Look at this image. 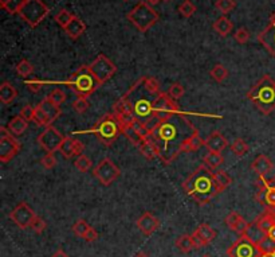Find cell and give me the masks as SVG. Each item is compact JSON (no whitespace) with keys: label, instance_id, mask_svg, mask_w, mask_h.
<instances>
[{"label":"cell","instance_id":"obj_1","mask_svg":"<svg viewBox=\"0 0 275 257\" xmlns=\"http://www.w3.org/2000/svg\"><path fill=\"white\" fill-rule=\"evenodd\" d=\"M180 112L177 103L162 92L156 78L148 76L137 80L113 105V113L121 123H138L148 133L157 123Z\"/></svg>","mask_w":275,"mask_h":257},{"label":"cell","instance_id":"obj_2","mask_svg":"<svg viewBox=\"0 0 275 257\" xmlns=\"http://www.w3.org/2000/svg\"><path fill=\"white\" fill-rule=\"evenodd\" d=\"M199 129L188 119V113H175L168 116L152 128L145 139L151 140L158 151V159L164 164H171L181 152L189 139Z\"/></svg>","mask_w":275,"mask_h":257},{"label":"cell","instance_id":"obj_3","mask_svg":"<svg viewBox=\"0 0 275 257\" xmlns=\"http://www.w3.org/2000/svg\"><path fill=\"white\" fill-rule=\"evenodd\" d=\"M181 189L187 195L194 198L200 206L211 202L221 193L215 181L214 170L207 167L204 163L200 164L194 172H191V175L181 183Z\"/></svg>","mask_w":275,"mask_h":257},{"label":"cell","instance_id":"obj_4","mask_svg":"<svg viewBox=\"0 0 275 257\" xmlns=\"http://www.w3.org/2000/svg\"><path fill=\"white\" fill-rule=\"evenodd\" d=\"M247 100L263 115H270L275 110V78L264 74L247 93Z\"/></svg>","mask_w":275,"mask_h":257},{"label":"cell","instance_id":"obj_5","mask_svg":"<svg viewBox=\"0 0 275 257\" xmlns=\"http://www.w3.org/2000/svg\"><path fill=\"white\" fill-rule=\"evenodd\" d=\"M79 133H93L97 136L98 140L102 144L110 147L118 139L119 135H122L121 121L114 113H108V115L102 116L93 128L86 129V131H77L73 135H79Z\"/></svg>","mask_w":275,"mask_h":257},{"label":"cell","instance_id":"obj_6","mask_svg":"<svg viewBox=\"0 0 275 257\" xmlns=\"http://www.w3.org/2000/svg\"><path fill=\"white\" fill-rule=\"evenodd\" d=\"M65 84L78 97H86V99L101 86V84L93 74L89 65H82L81 67H78Z\"/></svg>","mask_w":275,"mask_h":257},{"label":"cell","instance_id":"obj_7","mask_svg":"<svg viewBox=\"0 0 275 257\" xmlns=\"http://www.w3.org/2000/svg\"><path fill=\"white\" fill-rule=\"evenodd\" d=\"M158 12L151 6L149 3H146L145 0H142L140 3H137L128 14L126 19L132 22L138 31L146 33L149 28H152L157 22H158Z\"/></svg>","mask_w":275,"mask_h":257},{"label":"cell","instance_id":"obj_8","mask_svg":"<svg viewBox=\"0 0 275 257\" xmlns=\"http://www.w3.org/2000/svg\"><path fill=\"white\" fill-rule=\"evenodd\" d=\"M50 8L43 0H24L19 17L27 23L30 27H38L43 19L49 17Z\"/></svg>","mask_w":275,"mask_h":257},{"label":"cell","instance_id":"obj_9","mask_svg":"<svg viewBox=\"0 0 275 257\" xmlns=\"http://www.w3.org/2000/svg\"><path fill=\"white\" fill-rule=\"evenodd\" d=\"M93 175L102 186H110L121 175V170L114 164L112 159L105 158L93 170Z\"/></svg>","mask_w":275,"mask_h":257},{"label":"cell","instance_id":"obj_10","mask_svg":"<svg viewBox=\"0 0 275 257\" xmlns=\"http://www.w3.org/2000/svg\"><path fill=\"white\" fill-rule=\"evenodd\" d=\"M228 257H260L262 253L259 251L258 244L251 240L247 235L239 236L234 244L227 249Z\"/></svg>","mask_w":275,"mask_h":257},{"label":"cell","instance_id":"obj_11","mask_svg":"<svg viewBox=\"0 0 275 257\" xmlns=\"http://www.w3.org/2000/svg\"><path fill=\"white\" fill-rule=\"evenodd\" d=\"M89 66H90V70L93 71V74L96 76V78L99 81L101 85L108 82L117 73V66L114 65L105 54L98 55Z\"/></svg>","mask_w":275,"mask_h":257},{"label":"cell","instance_id":"obj_12","mask_svg":"<svg viewBox=\"0 0 275 257\" xmlns=\"http://www.w3.org/2000/svg\"><path fill=\"white\" fill-rule=\"evenodd\" d=\"M65 136L53 126L44 128L43 132L38 136V143L46 152L55 153L59 151L60 144L63 142Z\"/></svg>","mask_w":275,"mask_h":257},{"label":"cell","instance_id":"obj_13","mask_svg":"<svg viewBox=\"0 0 275 257\" xmlns=\"http://www.w3.org/2000/svg\"><path fill=\"white\" fill-rule=\"evenodd\" d=\"M35 217H37L35 212L26 202H20L19 205H17V208L10 213V219L14 221L20 229L30 228Z\"/></svg>","mask_w":275,"mask_h":257},{"label":"cell","instance_id":"obj_14","mask_svg":"<svg viewBox=\"0 0 275 257\" xmlns=\"http://www.w3.org/2000/svg\"><path fill=\"white\" fill-rule=\"evenodd\" d=\"M259 43L269 51V54L275 58V12L271 14L267 26L258 34Z\"/></svg>","mask_w":275,"mask_h":257},{"label":"cell","instance_id":"obj_15","mask_svg":"<svg viewBox=\"0 0 275 257\" xmlns=\"http://www.w3.org/2000/svg\"><path fill=\"white\" fill-rule=\"evenodd\" d=\"M19 151H20V143L12 135L0 139V160L3 163H8L11 159L17 156Z\"/></svg>","mask_w":275,"mask_h":257},{"label":"cell","instance_id":"obj_16","mask_svg":"<svg viewBox=\"0 0 275 257\" xmlns=\"http://www.w3.org/2000/svg\"><path fill=\"white\" fill-rule=\"evenodd\" d=\"M136 224H137V228L140 229V232L142 235L151 236L158 229L160 221H158V218H157L156 215H153V214L149 213V212H145V213H142L140 217H138Z\"/></svg>","mask_w":275,"mask_h":257},{"label":"cell","instance_id":"obj_17","mask_svg":"<svg viewBox=\"0 0 275 257\" xmlns=\"http://www.w3.org/2000/svg\"><path fill=\"white\" fill-rule=\"evenodd\" d=\"M60 155L66 159H71L73 156H79L83 152V144L74 137L65 136L59 148Z\"/></svg>","mask_w":275,"mask_h":257},{"label":"cell","instance_id":"obj_18","mask_svg":"<svg viewBox=\"0 0 275 257\" xmlns=\"http://www.w3.org/2000/svg\"><path fill=\"white\" fill-rule=\"evenodd\" d=\"M226 225L232 230L235 232L239 236L246 235L247 233L248 228H250V224H248L246 219L243 218L242 215L236 212H231L226 217Z\"/></svg>","mask_w":275,"mask_h":257},{"label":"cell","instance_id":"obj_19","mask_svg":"<svg viewBox=\"0 0 275 257\" xmlns=\"http://www.w3.org/2000/svg\"><path fill=\"white\" fill-rule=\"evenodd\" d=\"M273 169H274V163L266 155H259L251 163V170L258 176H267L273 171Z\"/></svg>","mask_w":275,"mask_h":257},{"label":"cell","instance_id":"obj_20","mask_svg":"<svg viewBox=\"0 0 275 257\" xmlns=\"http://www.w3.org/2000/svg\"><path fill=\"white\" fill-rule=\"evenodd\" d=\"M204 146L208 151H215V152H221L224 151L228 146L227 139L221 135L219 131L211 132L210 136L204 140Z\"/></svg>","mask_w":275,"mask_h":257},{"label":"cell","instance_id":"obj_21","mask_svg":"<svg viewBox=\"0 0 275 257\" xmlns=\"http://www.w3.org/2000/svg\"><path fill=\"white\" fill-rule=\"evenodd\" d=\"M86 31V24L82 21L81 18H78L74 15V18L71 19V22L66 26L65 33L70 37L71 39H78L83 33Z\"/></svg>","mask_w":275,"mask_h":257},{"label":"cell","instance_id":"obj_22","mask_svg":"<svg viewBox=\"0 0 275 257\" xmlns=\"http://www.w3.org/2000/svg\"><path fill=\"white\" fill-rule=\"evenodd\" d=\"M121 132L132 144H135L137 147H140V144L144 142L145 137L141 135L140 132L136 129V127L130 123H121Z\"/></svg>","mask_w":275,"mask_h":257},{"label":"cell","instance_id":"obj_23","mask_svg":"<svg viewBox=\"0 0 275 257\" xmlns=\"http://www.w3.org/2000/svg\"><path fill=\"white\" fill-rule=\"evenodd\" d=\"M18 97V90L11 82L4 81L0 85V101L3 104H12Z\"/></svg>","mask_w":275,"mask_h":257},{"label":"cell","instance_id":"obj_24","mask_svg":"<svg viewBox=\"0 0 275 257\" xmlns=\"http://www.w3.org/2000/svg\"><path fill=\"white\" fill-rule=\"evenodd\" d=\"M7 128L10 129V132H11L12 135L20 136L28 128V121L24 120L22 116H15V117H12L11 120L8 121Z\"/></svg>","mask_w":275,"mask_h":257},{"label":"cell","instance_id":"obj_25","mask_svg":"<svg viewBox=\"0 0 275 257\" xmlns=\"http://www.w3.org/2000/svg\"><path fill=\"white\" fill-rule=\"evenodd\" d=\"M39 107H40V108H42V109H43L47 115H49V117L51 119V120H53V123H54V121L57 120L60 115H62L60 105L53 103L49 97H46V99L42 100V101L39 103Z\"/></svg>","mask_w":275,"mask_h":257},{"label":"cell","instance_id":"obj_26","mask_svg":"<svg viewBox=\"0 0 275 257\" xmlns=\"http://www.w3.org/2000/svg\"><path fill=\"white\" fill-rule=\"evenodd\" d=\"M212 28H214L220 37H227V35L232 31L234 24H232V22L228 19V18L223 15V17L217 18L215 22H214Z\"/></svg>","mask_w":275,"mask_h":257},{"label":"cell","instance_id":"obj_27","mask_svg":"<svg viewBox=\"0 0 275 257\" xmlns=\"http://www.w3.org/2000/svg\"><path fill=\"white\" fill-rule=\"evenodd\" d=\"M253 224L258 228V229H260L262 232H263L264 235H267L270 232V229L273 228L275 225L274 219L271 218V215H270L266 210H264L263 214H260L258 218H255L253 221Z\"/></svg>","mask_w":275,"mask_h":257},{"label":"cell","instance_id":"obj_28","mask_svg":"<svg viewBox=\"0 0 275 257\" xmlns=\"http://www.w3.org/2000/svg\"><path fill=\"white\" fill-rule=\"evenodd\" d=\"M203 162L207 167H210L211 170H217L220 167L223 162H224V158H223V155L221 152H215V151H208V153L205 155L204 158H203Z\"/></svg>","mask_w":275,"mask_h":257},{"label":"cell","instance_id":"obj_29","mask_svg":"<svg viewBox=\"0 0 275 257\" xmlns=\"http://www.w3.org/2000/svg\"><path fill=\"white\" fill-rule=\"evenodd\" d=\"M140 152L145 156L146 159L149 160H153V159H158V151H157L156 146L148 140V139H144V142L140 144Z\"/></svg>","mask_w":275,"mask_h":257},{"label":"cell","instance_id":"obj_30","mask_svg":"<svg viewBox=\"0 0 275 257\" xmlns=\"http://www.w3.org/2000/svg\"><path fill=\"white\" fill-rule=\"evenodd\" d=\"M175 245L181 253H189L192 249H195L194 240H192V236L191 235H181L176 240Z\"/></svg>","mask_w":275,"mask_h":257},{"label":"cell","instance_id":"obj_31","mask_svg":"<svg viewBox=\"0 0 275 257\" xmlns=\"http://www.w3.org/2000/svg\"><path fill=\"white\" fill-rule=\"evenodd\" d=\"M197 235L207 242V245L210 244L211 241H214L217 236V232L215 229H212L208 224H201L197 226V229L195 230Z\"/></svg>","mask_w":275,"mask_h":257},{"label":"cell","instance_id":"obj_32","mask_svg":"<svg viewBox=\"0 0 275 257\" xmlns=\"http://www.w3.org/2000/svg\"><path fill=\"white\" fill-rule=\"evenodd\" d=\"M214 176H215V181L219 189H220V192H224L227 187L232 183V178L227 174L224 170H215Z\"/></svg>","mask_w":275,"mask_h":257},{"label":"cell","instance_id":"obj_33","mask_svg":"<svg viewBox=\"0 0 275 257\" xmlns=\"http://www.w3.org/2000/svg\"><path fill=\"white\" fill-rule=\"evenodd\" d=\"M24 0H0V6L11 15H18L22 8Z\"/></svg>","mask_w":275,"mask_h":257},{"label":"cell","instance_id":"obj_34","mask_svg":"<svg viewBox=\"0 0 275 257\" xmlns=\"http://www.w3.org/2000/svg\"><path fill=\"white\" fill-rule=\"evenodd\" d=\"M34 121L37 123V126L39 127H44V128H47L53 124V120L50 119L49 115L44 112L40 107H35V115H34Z\"/></svg>","mask_w":275,"mask_h":257},{"label":"cell","instance_id":"obj_35","mask_svg":"<svg viewBox=\"0 0 275 257\" xmlns=\"http://www.w3.org/2000/svg\"><path fill=\"white\" fill-rule=\"evenodd\" d=\"M256 244H258L259 251H260L262 255H264V253H275V241L273 238H270L267 235L263 236Z\"/></svg>","mask_w":275,"mask_h":257},{"label":"cell","instance_id":"obj_36","mask_svg":"<svg viewBox=\"0 0 275 257\" xmlns=\"http://www.w3.org/2000/svg\"><path fill=\"white\" fill-rule=\"evenodd\" d=\"M248 150H250L248 144L244 142L243 139H240V137L235 139L231 144L232 153L236 155V156H239V158H240V156H244V155L248 152Z\"/></svg>","mask_w":275,"mask_h":257},{"label":"cell","instance_id":"obj_37","mask_svg":"<svg viewBox=\"0 0 275 257\" xmlns=\"http://www.w3.org/2000/svg\"><path fill=\"white\" fill-rule=\"evenodd\" d=\"M17 73L19 74L20 77L23 78H26V77L31 76L34 73V65L30 62L28 60H22L19 64L17 65Z\"/></svg>","mask_w":275,"mask_h":257},{"label":"cell","instance_id":"obj_38","mask_svg":"<svg viewBox=\"0 0 275 257\" xmlns=\"http://www.w3.org/2000/svg\"><path fill=\"white\" fill-rule=\"evenodd\" d=\"M167 93L171 99L175 100V101H177L178 99H181V97L184 96V93H185V89H184V86L181 85V84H180V82H173V84L169 85Z\"/></svg>","mask_w":275,"mask_h":257},{"label":"cell","instance_id":"obj_39","mask_svg":"<svg viewBox=\"0 0 275 257\" xmlns=\"http://www.w3.org/2000/svg\"><path fill=\"white\" fill-rule=\"evenodd\" d=\"M74 166H76L77 170H79L81 172H87L89 170H92L93 167V162L92 159L86 156V155H79L78 158L76 159V162H74Z\"/></svg>","mask_w":275,"mask_h":257},{"label":"cell","instance_id":"obj_40","mask_svg":"<svg viewBox=\"0 0 275 257\" xmlns=\"http://www.w3.org/2000/svg\"><path fill=\"white\" fill-rule=\"evenodd\" d=\"M211 77H212V80H215L216 82H223L224 80H227V77H228V70H227L226 67L220 64H217L212 67V70H211Z\"/></svg>","mask_w":275,"mask_h":257},{"label":"cell","instance_id":"obj_41","mask_svg":"<svg viewBox=\"0 0 275 257\" xmlns=\"http://www.w3.org/2000/svg\"><path fill=\"white\" fill-rule=\"evenodd\" d=\"M201 146H204V139L200 136V133H195L194 136L189 139V142L187 143V147H185V152H195L197 151Z\"/></svg>","mask_w":275,"mask_h":257},{"label":"cell","instance_id":"obj_42","mask_svg":"<svg viewBox=\"0 0 275 257\" xmlns=\"http://www.w3.org/2000/svg\"><path fill=\"white\" fill-rule=\"evenodd\" d=\"M215 7L226 17L227 14H230L236 7V1L235 0H216Z\"/></svg>","mask_w":275,"mask_h":257},{"label":"cell","instance_id":"obj_43","mask_svg":"<svg viewBox=\"0 0 275 257\" xmlns=\"http://www.w3.org/2000/svg\"><path fill=\"white\" fill-rule=\"evenodd\" d=\"M178 12L183 18H191L196 12V6L191 0H184L183 3L178 6Z\"/></svg>","mask_w":275,"mask_h":257},{"label":"cell","instance_id":"obj_44","mask_svg":"<svg viewBox=\"0 0 275 257\" xmlns=\"http://www.w3.org/2000/svg\"><path fill=\"white\" fill-rule=\"evenodd\" d=\"M90 228H92V226L87 224L86 221H83V219H78L76 224L73 225V228H71V229H73V233H74L77 237H81V238H83Z\"/></svg>","mask_w":275,"mask_h":257},{"label":"cell","instance_id":"obj_45","mask_svg":"<svg viewBox=\"0 0 275 257\" xmlns=\"http://www.w3.org/2000/svg\"><path fill=\"white\" fill-rule=\"evenodd\" d=\"M73 18H74V15H73L70 11H67V10H60V11L55 15V22L58 23L60 27L65 30L66 26L71 22Z\"/></svg>","mask_w":275,"mask_h":257},{"label":"cell","instance_id":"obj_46","mask_svg":"<svg viewBox=\"0 0 275 257\" xmlns=\"http://www.w3.org/2000/svg\"><path fill=\"white\" fill-rule=\"evenodd\" d=\"M89 107H90V104H89L86 97H78V99H76L73 101V109H74V112H77V113H83V112H86V110L89 109Z\"/></svg>","mask_w":275,"mask_h":257},{"label":"cell","instance_id":"obj_47","mask_svg":"<svg viewBox=\"0 0 275 257\" xmlns=\"http://www.w3.org/2000/svg\"><path fill=\"white\" fill-rule=\"evenodd\" d=\"M47 97H49L53 103H55V104L58 105H62L66 101V94L62 89H54V90H51Z\"/></svg>","mask_w":275,"mask_h":257},{"label":"cell","instance_id":"obj_48","mask_svg":"<svg viewBox=\"0 0 275 257\" xmlns=\"http://www.w3.org/2000/svg\"><path fill=\"white\" fill-rule=\"evenodd\" d=\"M234 39L236 41L237 43H240V44L247 43L248 39H250V31H248L247 28H244V27L237 28L236 33L234 34Z\"/></svg>","mask_w":275,"mask_h":257},{"label":"cell","instance_id":"obj_49","mask_svg":"<svg viewBox=\"0 0 275 257\" xmlns=\"http://www.w3.org/2000/svg\"><path fill=\"white\" fill-rule=\"evenodd\" d=\"M40 164L47 170L54 169L55 166H57V158H55L54 153H46L43 158L40 159Z\"/></svg>","mask_w":275,"mask_h":257},{"label":"cell","instance_id":"obj_50","mask_svg":"<svg viewBox=\"0 0 275 257\" xmlns=\"http://www.w3.org/2000/svg\"><path fill=\"white\" fill-rule=\"evenodd\" d=\"M30 228H31L35 233H43L44 230H46V228H47V224H46V221H44L42 217L37 215Z\"/></svg>","mask_w":275,"mask_h":257},{"label":"cell","instance_id":"obj_51","mask_svg":"<svg viewBox=\"0 0 275 257\" xmlns=\"http://www.w3.org/2000/svg\"><path fill=\"white\" fill-rule=\"evenodd\" d=\"M34 115H35V107L30 104L24 105L19 112V116H22L26 121H34Z\"/></svg>","mask_w":275,"mask_h":257},{"label":"cell","instance_id":"obj_52","mask_svg":"<svg viewBox=\"0 0 275 257\" xmlns=\"http://www.w3.org/2000/svg\"><path fill=\"white\" fill-rule=\"evenodd\" d=\"M26 86H27L30 92H33V93H38L39 90L42 89V86H43V81H40V80H38V78L27 80V81H26Z\"/></svg>","mask_w":275,"mask_h":257},{"label":"cell","instance_id":"obj_53","mask_svg":"<svg viewBox=\"0 0 275 257\" xmlns=\"http://www.w3.org/2000/svg\"><path fill=\"white\" fill-rule=\"evenodd\" d=\"M192 240H194V244H195V249H201V248H204L205 245H207V242H205L201 237H200L196 232H194L192 233Z\"/></svg>","mask_w":275,"mask_h":257},{"label":"cell","instance_id":"obj_54","mask_svg":"<svg viewBox=\"0 0 275 257\" xmlns=\"http://www.w3.org/2000/svg\"><path fill=\"white\" fill-rule=\"evenodd\" d=\"M83 240L87 241V242H93V241H97L98 240V232L96 229H93V228H90V229H89V232H87L86 235H85V237H83Z\"/></svg>","mask_w":275,"mask_h":257},{"label":"cell","instance_id":"obj_55","mask_svg":"<svg viewBox=\"0 0 275 257\" xmlns=\"http://www.w3.org/2000/svg\"><path fill=\"white\" fill-rule=\"evenodd\" d=\"M11 135L12 133L7 127H0V139H4V137L11 136Z\"/></svg>","mask_w":275,"mask_h":257},{"label":"cell","instance_id":"obj_56","mask_svg":"<svg viewBox=\"0 0 275 257\" xmlns=\"http://www.w3.org/2000/svg\"><path fill=\"white\" fill-rule=\"evenodd\" d=\"M51 257H70V256H69L67 253H65V252L62 251V249H58V251L55 252L54 255H53Z\"/></svg>","mask_w":275,"mask_h":257},{"label":"cell","instance_id":"obj_57","mask_svg":"<svg viewBox=\"0 0 275 257\" xmlns=\"http://www.w3.org/2000/svg\"><path fill=\"white\" fill-rule=\"evenodd\" d=\"M145 1H146V3H149L151 6H156V4H158V3H160L161 0H145Z\"/></svg>","mask_w":275,"mask_h":257},{"label":"cell","instance_id":"obj_58","mask_svg":"<svg viewBox=\"0 0 275 257\" xmlns=\"http://www.w3.org/2000/svg\"><path fill=\"white\" fill-rule=\"evenodd\" d=\"M135 257H149V256H148L146 253H144V252H138Z\"/></svg>","mask_w":275,"mask_h":257},{"label":"cell","instance_id":"obj_59","mask_svg":"<svg viewBox=\"0 0 275 257\" xmlns=\"http://www.w3.org/2000/svg\"><path fill=\"white\" fill-rule=\"evenodd\" d=\"M260 257H275V253H264Z\"/></svg>","mask_w":275,"mask_h":257},{"label":"cell","instance_id":"obj_60","mask_svg":"<svg viewBox=\"0 0 275 257\" xmlns=\"http://www.w3.org/2000/svg\"><path fill=\"white\" fill-rule=\"evenodd\" d=\"M201 257H211V256H210V255H203Z\"/></svg>","mask_w":275,"mask_h":257},{"label":"cell","instance_id":"obj_61","mask_svg":"<svg viewBox=\"0 0 275 257\" xmlns=\"http://www.w3.org/2000/svg\"><path fill=\"white\" fill-rule=\"evenodd\" d=\"M162 1H171V0H162Z\"/></svg>","mask_w":275,"mask_h":257},{"label":"cell","instance_id":"obj_62","mask_svg":"<svg viewBox=\"0 0 275 257\" xmlns=\"http://www.w3.org/2000/svg\"><path fill=\"white\" fill-rule=\"evenodd\" d=\"M273 181H274V182H275V175H274V178H273Z\"/></svg>","mask_w":275,"mask_h":257},{"label":"cell","instance_id":"obj_63","mask_svg":"<svg viewBox=\"0 0 275 257\" xmlns=\"http://www.w3.org/2000/svg\"><path fill=\"white\" fill-rule=\"evenodd\" d=\"M122 1H128V0H122Z\"/></svg>","mask_w":275,"mask_h":257},{"label":"cell","instance_id":"obj_64","mask_svg":"<svg viewBox=\"0 0 275 257\" xmlns=\"http://www.w3.org/2000/svg\"><path fill=\"white\" fill-rule=\"evenodd\" d=\"M274 183H275V182H274Z\"/></svg>","mask_w":275,"mask_h":257}]
</instances>
